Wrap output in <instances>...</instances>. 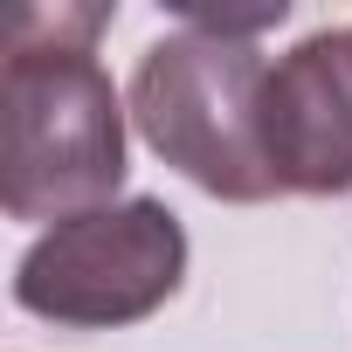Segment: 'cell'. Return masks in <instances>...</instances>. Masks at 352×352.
<instances>
[{"label": "cell", "instance_id": "3957f363", "mask_svg": "<svg viewBox=\"0 0 352 352\" xmlns=\"http://www.w3.org/2000/svg\"><path fill=\"white\" fill-rule=\"evenodd\" d=\"M187 283V228L166 201L131 194L42 228L14 263V304L63 331H118Z\"/></svg>", "mask_w": 352, "mask_h": 352}, {"label": "cell", "instance_id": "277c9868", "mask_svg": "<svg viewBox=\"0 0 352 352\" xmlns=\"http://www.w3.org/2000/svg\"><path fill=\"white\" fill-rule=\"evenodd\" d=\"M256 124L276 194H352V28H318L276 56Z\"/></svg>", "mask_w": 352, "mask_h": 352}, {"label": "cell", "instance_id": "6da1fadb", "mask_svg": "<svg viewBox=\"0 0 352 352\" xmlns=\"http://www.w3.org/2000/svg\"><path fill=\"white\" fill-rule=\"evenodd\" d=\"M111 8H21L0 63V208L69 221L124 187V104L97 63Z\"/></svg>", "mask_w": 352, "mask_h": 352}, {"label": "cell", "instance_id": "7a4b0ae2", "mask_svg": "<svg viewBox=\"0 0 352 352\" xmlns=\"http://www.w3.org/2000/svg\"><path fill=\"white\" fill-rule=\"evenodd\" d=\"M290 8L270 0L256 14H214V8H187V21L159 35L138 69H131V124L138 138L214 201H276L270 159H263V49L256 35L276 28Z\"/></svg>", "mask_w": 352, "mask_h": 352}]
</instances>
